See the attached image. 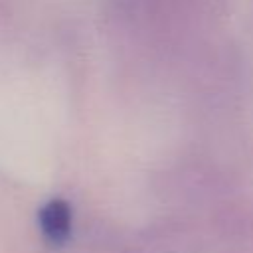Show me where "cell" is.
<instances>
[{"label": "cell", "mask_w": 253, "mask_h": 253, "mask_svg": "<svg viewBox=\"0 0 253 253\" xmlns=\"http://www.w3.org/2000/svg\"><path fill=\"white\" fill-rule=\"evenodd\" d=\"M38 221H40L42 235L45 237L47 243H51V245H63L69 239L71 227H73V211H71V206L65 200H61V198L49 200L40 210Z\"/></svg>", "instance_id": "obj_1"}]
</instances>
